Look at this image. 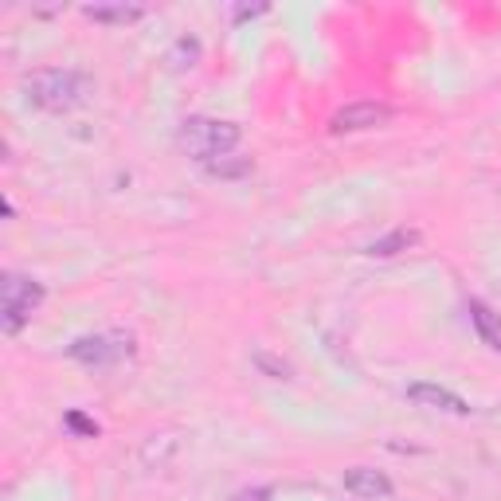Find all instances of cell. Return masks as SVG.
<instances>
[{"mask_svg": "<svg viewBox=\"0 0 501 501\" xmlns=\"http://www.w3.org/2000/svg\"><path fill=\"white\" fill-rule=\"evenodd\" d=\"M94 94V82L71 67H43L28 75V99L47 114H71Z\"/></svg>", "mask_w": 501, "mask_h": 501, "instance_id": "cell-1", "label": "cell"}, {"mask_svg": "<svg viewBox=\"0 0 501 501\" xmlns=\"http://www.w3.org/2000/svg\"><path fill=\"white\" fill-rule=\"evenodd\" d=\"M243 129L235 122H216V118H188L181 126V149L196 161H216V157H228V153L240 146Z\"/></svg>", "mask_w": 501, "mask_h": 501, "instance_id": "cell-2", "label": "cell"}, {"mask_svg": "<svg viewBox=\"0 0 501 501\" xmlns=\"http://www.w3.org/2000/svg\"><path fill=\"white\" fill-rule=\"evenodd\" d=\"M40 306H43L40 282L28 279V274H5V282H0V326H5V333H20Z\"/></svg>", "mask_w": 501, "mask_h": 501, "instance_id": "cell-3", "label": "cell"}, {"mask_svg": "<svg viewBox=\"0 0 501 501\" xmlns=\"http://www.w3.org/2000/svg\"><path fill=\"white\" fill-rule=\"evenodd\" d=\"M67 353H71V361H79L87 368H114L126 356H134V337L129 333H94V337H79Z\"/></svg>", "mask_w": 501, "mask_h": 501, "instance_id": "cell-4", "label": "cell"}, {"mask_svg": "<svg viewBox=\"0 0 501 501\" xmlns=\"http://www.w3.org/2000/svg\"><path fill=\"white\" fill-rule=\"evenodd\" d=\"M392 122V106L384 102H353L345 110L333 114L329 129L333 134H361V129H376V126H388Z\"/></svg>", "mask_w": 501, "mask_h": 501, "instance_id": "cell-5", "label": "cell"}, {"mask_svg": "<svg viewBox=\"0 0 501 501\" xmlns=\"http://www.w3.org/2000/svg\"><path fill=\"white\" fill-rule=\"evenodd\" d=\"M408 400L420 403V408H435V411H447V415H470V403L455 396L450 388H439V384H411L408 388Z\"/></svg>", "mask_w": 501, "mask_h": 501, "instance_id": "cell-6", "label": "cell"}, {"mask_svg": "<svg viewBox=\"0 0 501 501\" xmlns=\"http://www.w3.org/2000/svg\"><path fill=\"white\" fill-rule=\"evenodd\" d=\"M345 490L353 497H364V501H376V497H388L392 494V478L380 474L373 467H353L345 470Z\"/></svg>", "mask_w": 501, "mask_h": 501, "instance_id": "cell-7", "label": "cell"}, {"mask_svg": "<svg viewBox=\"0 0 501 501\" xmlns=\"http://www.w3.org/2000/svg\"><path fill=\"white\" fill-rule=\"evenodd\" d=\"M470 321H474V329H478V337L490 345V349L501 353V317L494 314V309L474 298V302H470Z\"/></svg>", "mask_w": 501, "mask_h": 501, "instance_id": "cell-8", "label": "cell"}, {"mask_svg": "<svg viewBox=\"0 0 501 501\" xmlns=\"http://www.w3.org/2000/svg\"><path fill=\"white\" fill-rule=\"evenodd\" d=\"M415 243H420V232H415V228H396V232L380 235L376 243H368V255L388 259V255H400V250H411Z\"/></svg>", "mask_w": 501, "mask_h": 501, "instance_id": "cell-9", "label": "cell"}, {"mask_svg": "<svg viewBox=\"0 0 501 501\" xmlns=\"http://www.w3.org/2000/svg\"><path fill=\"white\" fill-rule=\"evenodd\" d=\"M90 20H99V24H134L146 16V8L141 5H87L82 8Z\"/></svg>", "mask_w": 501, "mask_h": 501, "instance_id": "cell-10", "label": "cell"}, {"mask_svg": "<svg viewBox=\"0 0 501 501\" xmlns=\"http://www.w3.org/2000/svg\"><path fill=\"white\" fill-rule=\"evenodd\" d=\"M250 169H255V161H250V157H232V153L204 165V173L216 176V181H240V176H250Z\"/></svg>", "mask_w": 501, "mask_h": 501, "instance_id": "cell-11", "label": "cell"}, {"mask_svg": "<svg viewBox=\"0 0 501 501\" xmlns=\"http://www.w3.org/2000/svg\"><path fill=\"white\" fill-rule=\"evenodd\" d=\"M200 40H193V35H184V40H176L173 47H169V55H165V63H169L173 71H193L196 63H200Z\"/></svg>", "mask_w": 501, "mask_h": 501, "instance_id": "cell-12", "label": "cell"}, {"mask_svg": "<svg viewBox=\"0 0 501 501\" xmlns=\"http://www.w3.org/2000/svg\"><path fill=\"white\" fill-rule=\"evenodd\" d=\"M67 427H71V431H79L82 439H94V435H99V423L87 420V415H79V411H67Z\"/></svg>", "mask_w": 501, "mask_h": 501, "instance_id": "cell-13", "label": "cell"}, {"mask_svg": "<svg viewBox=\"0 0 501 501\" xmlns=\"http://www.w3.org/2000/svg\"><path fill=\"white\" fill-rule=\"evenodd\" d=\"M255 364H259V368H267V373H270V376H279V380L290 376V364H286V361H274V356H267V353H259V356H255Z\"/></svg>", "mask_w": 501, "mask_h": 501, "instance_id": "cell-14", "label": "cell"}, {"mask_svg": "<svg viewBox=\"0 0 501 501\" xmlns=\"http://www.w3.org/2000/svg\"><path fill=\"white\" fill-rule=\"evenodd\" d=\"M232 501H270V490L267 486H250V490H240Z\"/></svg>", "mask_w": 501, "mask_h": 501, "instance_id": "cell-15", "label": "cell"}, {"mask_svg": "<svg viewBox=\"0 0 501 501\" xmlns=\"http://www.w3.org/2000/svg\"><path fill=\"white\" fill-rule=\"evenodd\" d=\"M262 12H267V5H240V8L232 12V20L243 24V20H250V16H262Z\"/></svg>", "mask_w": 501, "mask_h": 501, "instance_id": "cell-16", "label": "cell"}]
</instances>
